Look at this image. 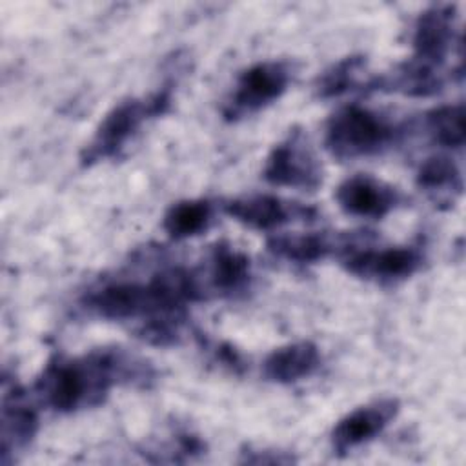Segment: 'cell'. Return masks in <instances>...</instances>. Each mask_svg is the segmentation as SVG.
Here are the masks:
<instances>
[{"label":"cell","mask_w":466,"mask_h":466,"mask_svg":"<svg viewBox=\"0 0 466 466\" xmlns=\"http://www.w3.org/2000/svg\"><path fill=\"white\" fill-rule=\"evenodd\" d=\"M144 362L118 350H96L84 357L51 359L35 382L38 399L56 413L96 406L120 382L147 380Z\"/></svg>","instance_id":"obj_1"},{"label":"cell","mask_w":466,"mask_h":466,"mask_svg":"<svg viewBox=\"0 0 466 466\" xmlns=\"http://www.w3.org/2000/svg\"><path fill=\"white\" fill-rule=\"evenodd\" d=\"M171 86H162L144 98H126L115 104L96 126L91 140L80 153L82 166H93L115 158L133 140L140 127L171 106Z\"/></svg>","instance_id":"obj_2"},{"label":"cell","mask_w":466,"mask_h":466,"mask_svg":"<svg viewBox=\"0 0 466 466\" xmlns=\"http://www.w3.org/2000/svg\"><path fill=\"white\" fill-rule=\"evenodd\" d=\"M395 137L397 127L388 118L359 104H350L328 118L324 146L339 160H355L380 153Z\"/></svg>","instance_id":"obj_3"},{"label":"cell","mask_w":466,"mask_h":466,"mask_svg":"<svg viewBox=\"0 0 466 466\" xmlns=\"http://www.w3.org/2000/svg\"><path fill=\"white\" fill-rule=\"evenodd\" d=\"M293 78V67L286 60H264L244 69L231 93L224 100L222 116L228 122H237L262 111L277 102Z\"/></svg>","instance_id":"obj_4"},{"label":"cell","mask_w":466,"mask_h":466,"mask_svg":"<svg viewBox=\"0 0 466 466\" xmlns=\"http://www.w3.org/2000/svg\"><path fill=\"white\" fill-rule=\"evenodd\" d=\"M339 260L342 268L355 277L391 284L417 273L424 257L420 249L413 246H390L379 249L350 242L339 253Z\"/></svg>","instance_id":"obj_5"},{"label":"cell","mask_w":466,"mask_h":466,"mask_svg":"<svg viewBox=\"0 0 466 466\" xmlns=\"http://www.w3.org/2000/svg\"><path fill=\"white\" fill-rule=\"evenodd\" d=\"M262 178L271 186L313 191L322 184V167L306 137L291 131L266 157Z\"/></svg>","instance_id":"obj_6"},{"label":"cell","mask_w":466,"mask_h":466,"mask_svg":"<svg viewBox=\"0 0 466 466\" xmlns=\"http://www.w3.org/2000/svg\"><path fill=\"white\" fill-rule=\"evenodd\" d=\"M457 13L451 4H437L424 9L413 25L411 60L441 71L455 44Z\"/></svg>","instance_id":"obj_7"},{"label":"cell","mask_w":466,"mask_h":466,"mask_svg":"<svg viewBox=\"0 0 466 466\" xmlns=\"http://www.w3.org/2000/svg\"><path fill=\"white\" fill-rule=\"evenodd\" d=\"M399 408L397 399L384 397L346 413L331 430L333 453L346 455L379 437L397 417Z\"/></svg>","instance_id":"obj_8"},{"label":"cell","mask_w":466,"mask_h":466,"mask_svg":"<svg viewBox=\"0 0 466 466\" xmlns=\"http://www.w3.org/2000/svg\"><path fill=\"white\" fill-rule=\"evenodd\" d=\"M400 198L393 186L364 173L348 177L335 189V200L340 209L357 218L379 220L391 213L400 204Z\"/></svg>","instance_id":"obj_9"},{"label":"cell","mask_w":466,"mask_h":466,"mask_svg":"<svg viewBox=\"0 0 466 466\" xmlns=\"http://www.w3.org/2000/svg\"><path fill=\"white\" fill-rule=\"evenodd\" d=\"M38 431V415L29 402L25 391L16 382L2 386V464L9 462V455L22 451Z\"/></svg>","instance_id":"obj_10"},{"label":"cell","mask_w":466,"mask_h":466,"mask_svg":"<svg viewBox=\"0 0 466 466\" xmlns=\"http://www.w3.org/2000/svg\"><path fill=\"white\" fill-rule=\"evenodd\" d=\"M224 211L237 222L257 229L275 231L297 217L315 215L313 209L286 202L275 195H249L226 202Z\"/></svg>","instance_id":"obj_11"},{"label":"cell","mask_w":466,"mask_h":466,"mask_svg":"<svg viewBox=\"0 0 466 466\" xmlns=\"http://www.w3.org/2000/svg\"><path fill=\"white\" fill-rule=\"evenodd\" d=\"M322 362L319 348L309 340L289 342L273 350L262 362V375L277 384H293L311 377Z\"/></svg>","instance_id":"obj_12"},{"label":"cell","mask_w":466,"mask_h":466,"mask_svg":"<svg viewBox=\"0 0 466 466\" xmlns=\"http://www.w3.org/2000/svg\"><path fill=\"white\" fill-rule=\"evenodd\" d=\"M251 280L249 258L226 242L213 246L209 255V284L217 295L233 297L244 291Z\"/></svg>","instance_id":"obj_13"},{"label":"cell","mask_w":466,"mask_h":466,"mask_svg":"<svg viewBox=\"0 0 466 466\" xmlns=\"http://www.w3.org/2000/svg\"><path fill=\"white\" fill-rule=\"evenodd\" d=\"M268 251L295 264H313L331 253H340L346 242H333L326 233H280L266 242Z\"/></svg>","instance_id":"obj_14"},{"label":"cell","mask_w":466,"mask_h":466,"mask_svg":"<svg viewBox=\"0 0 466 466\" xmlns=\"http://www.w3.org/2000/svg\"><path fill=\"white\" fill-rule=\"evenodd\" d=\"M213 220V206L204 198L180 200L164 213L162 228L164 231L175 238L184 240L204 233Z\"/></svg>","instance_id":"obj_15"},{"label":"cell","mask_w":466,"mask_h":466,"mask_svg":"<svg viewBox=\"0 0 466 466\" xmlns=\"http://www.w3.org/2000/svg\"><path fill=\"white\" fill-rule=\"evenodd\" d=\"M417 186L435 197H455L462 191V175L453 158L433 155L426 158L417 171Z\"/></svg>","instance_id":"obj_16"},{"label":"cell","mask_w":466,"mask_h":466,"mask_svg":"<svg viewBox=\"0 0 466 466\" xmlns=\"http://www.w3.org/2000/svg\"><path fill=\"white\" fill-rule=\"evenodd\" d=\"M424 127L431 140L448 149H461L464 146V106L446 104L433 107L424 116Z\"/></svg>","instance_id":"obj_17"},{"label":"cell","mask_w":466,"mask_h":466,"mask_svg":"<svg viewBox=\"0 0 466 466\" xmlns=\"http://www.w3.org/2000/svg\"><path fill=\"white\" fill-rule=\"evenodd\" d=\"M364 67L362 56H346L326 69L317 80L320 98H335L357 86V73Z\"/></svg>","instance_id":"obj_18"},{"label":"cell","mask_w":466,"mask_h":466,"mask_svg":"<svg viewBox=\"0 0 466 466\" xmlns=\"http://www.w3.org/2000/svg\"><path fill=\"white\" fill-rule=\"evenodd\" d=\"M240 462H249V464H289V462H293V457L284 453V451L248 450V451H242Z\"/></svg>","instance_id":"obj_19"}]
</instances>
